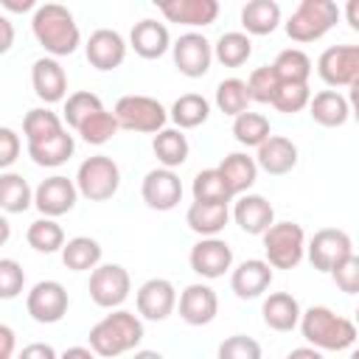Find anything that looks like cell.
Masks as SVG:
<instances>
[{"label":"cell","mask_w":359,"mask_h":359,"mask_svg":"<svg viewBox=\"0 0 359 359\" xmlns=\"http://www.w3.org/2000/svg\"><path fill=\"white\" fill-rule=\"evenodd\" d=\"M14 42V28H11V20L8 17H0V53H6Z\"/></svg>","instance_id":"52"},{"label":"cell","mask_w":359,"mask_h":359,"mask_svg":"<svg viewBox=\"0 0 359 359\" xmlns=\"http://www.w3.org/2000/svg\"><path fill=\"white\" fill-rule=\"evenodd\" d=\"M140 339H143V320L126 309H115L90 328V348L95 356L104 359H115L121 353L135 351Z\"/></svg>","instance_id":"2"},{"label":"cell","mask_w":359,"mask_h":359,"mask_svg":"<svg viewBox=\"0 0 359 359\" xmlns=\"http://www.w3.org/2000/svg\"><path fill=\"white\" fill-rule=\"evenodd\" d=\"M20 135L11 129V126H0V168H11V163L20 157Z\"/></svg>","instance_id":"49"},{"label":"cell","mask_w":359,"mask_h":359,"mask_svg":"<svg viewBox=\"0 0 359 359\" xmlns=\"http://www.w3.org/2000/svg\"><path fill=\"white\" fill-rule=\"evenodd\" d=\"M233 137L241 143V146H252L258 149L264 140L272 137V126H269V118L261 115V112H244L238 118H233Z\"/></svg>","instance_id":"40"},{"label":"cell","mask_w":359,"mask_h":359,"mask_svg":"<svg viewBox=\"0 0 359 359\" xmlns=\"http://www.w3.org/2000/svg\"><path fill=\"white\" fill-rule=\"evenodd\" d=\"M135 303H137V314L143 320H165L174 309H177V289L168 278H149L137 294H135Z\"/></svg>","instance_id":"16"},{"label":"cell","mask_w":359,"mask_h":359,"mask_svg":"<svg viewBox=\"0 0 359 359\" xmlns=\"http://www.w3.org/2000/svg\"><path fill=\"white\" fill-rule=\"evenodd\" d=\"M233 219L244 233L264 236L275 224V208L261 194H244V196H238V202L233 208Z\"/></svg>","instance_id":"22"},{"label":"cell","mask_w":359,"mask_h":359,"mask_svg":"<svg viewBox=\"0 0 359 359\" xmlns=\"http://www.w3.org/2000/svg\"><path fill=\"white\" fill-rule=\"evenodd\" d=\"M348 104H351V115L359 121V84H353L348 90Z\"/></svg>","instance_id":"57"},{"label":"cell","mask_w":359,"mask_h":359,"mask_svg":"<svg viewBox=\"0 0 359 359\" xmlns=\"http://www.w3.org/2000/svg\"><path fill=\"white\" fill-rule=\"evenodd\" d=\"M70 297L67 289L59 280H39L31 286L28 297H25V309L31 314V320L42 323V325H53L67 314Z\"/></svg>","instance_id":"11"},{"label":"cell","mask_w":359,"mask_h":359,"mask_svg":"<svg viewBox=\"0 0 359 359\" xmlns=\"http://www.w3.org/2000/svg\"><path fill=\"white\" fill-rule=\"evenodd\" d=\"M76 199H79V188L73 180L62 177V174H53L48 180H42L36 188H34V208L48 216V219H56V216H65L76 208Z\"/></svg>","instance_id":"13"},{"label":"cell","mask_w":359,"mask_h":359,"mask_svg":"<svg viewBox=\"0 0 359 359\" xmlns=\"http://www.w3.org/2000/svg\"><path fill=\"white\" fill-rule=\"evenodd\" d=\"M115 118L121 123V129L129 132H143V135H157L165 129L168 121V109L151 98V95H121L115 101Z\"/></svg>","instance_id":"6"},{"label":"cell","mask_w":359,"mask_h":359,"mask_svg":"<svg viewBox=\"0 0 359 359\" xmlns=\"http://www.w3.org/2000/svg\"><path fill=\"white\" fill-rule=\"evenodd\" d=\"M132 292V278L121 264H101L90 272V297L98 309H118Z\"/></svg>","instance_id":"10"},{"label":"cell","mask_w":359,"mask_h":359,"mask_svg":"<svg viewBox=\"0 0 359 359\" xmlns=\"http://www.w3.org/2000/svg\"><path fill=\"white\" fill-rule=\"evenodd\" d=\"M345 20L353 31H359V0H348L345 3Z\"/></svg>","instance_id":"55"},{"label":"cell","mask_w":359,"mask_h":359,"mask_svg":"<svg viewBox=\"0 0 359 359\" xmlns=\"http://www.w3.org/2000/svg\"><path fill=\"white\" fill-rule=\"evenodd\" d=\"M230 222V210L227 205H213V202H191L188 213H185V224L202 236V238H216L224 224Z\"/></svg>","instance_id":"28"},{"label":"cell","mask_w":359,"mask_h":359,"mask_svg":"<svg viewBox=\"0 0 359 359\" xmlns=\"http://www.w3.org/2000/svg\"><path fill=\"white\" fill-rule=\"evenodd\" d=\"M129 45L140 59H160L171 50V34L157 20H140L129 34Z\"/></svg>","instance_id":"24"},{"label":"cell","mask_w":359,"mask_h":359,"mask_svg":"<svg viewBox=\"0 0 359 359\" xmlns=\"http://www.w3.org/2000/svg\"><path fill=\"white\" fill-rule=\"evenodd\" d=\"M331 278H334V283H337L339 292H345V294H359V255H356V252L348 255V258L331 272Z\"/></svg>","instance_id":"48"},{"label":"cell","mask_w":359,"mask_h":359,"mask_svg":"<svg viewBox=\"0 0 359 359\" xmlns=\"http://www.w3.org/2000/svg\"><path fill=\"white\" fill-rule=\"evenodd\" d=\"M348 255H353V241L339 227H323L317 230L306 244V258L317 272H334Z\"/></svg>","instance_id":"8"},{"label":"cell","mask_w":359,"mask_h":359,"mask_svg":"<svg viewBox=\"0 0 359 359\" xmlns=\"http://www.w3.org/2000/svg\"><path fill=\"white\" fill-rule=\"evenodd\" d=\"M31 87L39 101L59 104L67 101V73L53 56H42L31 67Z\"/></svg>","instance_id":"18"},{"label":"cell","mask_w":359,"mask_h":359,"mask_svg":"<svg viewBox=\"0 0 359 359\" xmlns=\"http://www.w3.org/2000/svg\"><path fill=\"white\" fill-rule=\"evenodd\" d=\"M272 278L275 272L264 258H247L230 272V289L241 300H255L272 286Z\"/></svg>","instance_id":"19"},{"label":"cell","mask_w":359,"mask_h":359,"mask_svg":"<svg viewBox=\"0 0 359 359\" xmlns=\"http://www.w3.org/2000/svg\"><path fill=\"white\" fill-rule=\"evenodd\" d=\"M309 104H311L309 84H286V81H280V87H278V93L272 98V107L278 112H283V115H294V112L306 109Z\"/></svg>","instance_id":"45"},{"label":"cell","mask_w":359,"mask_h":359,"mask_svg":"<svg viewBox=\"0 0 359 359\" xmlns=\"http://www.w3.org/2000/svg\"><path fill=\"white\" fill-rule=\"evenodd\" d=\"M219 314V297L208 283H191L180 294V317L188 325H208Z\"/></svg>","instance_id":"20"},{"label":"cell","mask_w":359,"mask_h":359,"mask_svg":"<svg viewBox=\"0 0 359 359\" xmlns=\"http://www.w3.org/2000/svg\"><path fill=\"white\" fill-rule=\"evenodd\" d=\"M216 168H219L224 185L230 188L233 196H244L258 180V163L247 151H230Z\"/></svg>","instance_id":"25"},{"label":"cell","mask_w":359,"mask_h":359,"mask_svg":"<svg viewBox=\"0 0 359 359\" xmlns=\"http://www.w3.org/2000/svg\"><path fill=\"white\" fill-rule=\"evenodd\" d=\"M25 241H28L36 252H45V255H50V252H62V247L67 244V241H65V230H62V224H59L56 219H48V216H42V219H36V222L28 224V230H25Z\"/></svg>","instance_id":"36"},{"label":"cell","mask_w":359,"mask_h":359,"mask_svg":"<svg viewBox=\"0 0 359 359\" xmlns=\"http://www.w3.org/2000/svg\"><path fill=\"white\" fill-rule=\"evenodd\" d=\"M34 205V191L22 174L3 171L0 174V208L6 213H25Z\"/></svg>","instance_id":"35"},{"label":"cell","mask_w":359,"mask_h":359,"mask_svg":"<svg viewBox=\"0 0 359 359\" xmlns=\"http://www.w3.org/2000/svg\"><path fill=\"white\" fill-rule=\"evenodd\" d=\"M250 90H247V81L244 79H224L219 81L216 87V107L219 112L230 115V118H238L244 112H250Z\"/></svg>","instance_id":"39"},{"label":"cell","mask_w":359,"mask_h":359,"mask_svg":"<svg viewBox=\"0 0 359 359\" xmlns=\"http://www.w3.org/2000/svg\"><path fill=\"white\" fill-rule=\"evenodd\" d=\"M0 359H14V331H11V325H0Z\"/></svg>","instance_id":"51"},{"label":"cell","mask_w":359,"mask_h":359,"mask_svg":"<svg viewBox=\"0 0 359 359\" xmlns=\"http://www.w3.org/2000/svg\"><path fill=\"white\" fill-rule=\"evenodd\" d=\"M255 163L261 171H266L272 177H283L297 165V146L283 135H272L269 140H264L258 146Z\"/></svg>","instance_id":"23"},{"label":"cell","mask_w":359,"mask_h":359,"mask_svg":"<svg viewBox=\"0 0 359 359\" xmlns=\"http://www.w3.org/2000/svg\"><path fill=\"white\" fill-rule=\"evenodd\" d=\"M17 359H59V356H56L53 345H48V342H31V345H25L20 351Z\"/></svg>","instance_id":"50"},{"label":"cell","mask_w":359,"mask_h":359,"mask_svg":"<svg viewBox=\"0 0 359 359\" xmlns=\"http://www.w3.org/2000/svg\"><path fill=\"white\" fill-rule=\"evenodd\" d=\"M309 115H311L314 123H320V126H325V129L345 126L348 118H351L348 95H342V93H337V90L314 93V95H311V104H309Z\"/></svg>","instance_id":"26"},{"label":"cell","mask_w":359,"mask_h":359,"mask_svg":"<svg viewBox=\"0 0 359 359\" xmlns=\"http://www.w3.org/2000/svg\"><path fill=\"white\" fill-rule=\"evenodd\" d=\"M31 31H34V39L53 59L70 56L81 45V31H79L73 14L65 6H59V3L36 6L34 17H31Z\"/></svg>","instance_id":"1"},{"label":"cell","mask_w":359,"mask_h":359,"mask_svg":"<svg viewBox=\"0 0 359 359\" xmlns=\"http://www.w3.org/2000/svg\"><path fill=\"white\" fill-rule=\"evenodd\" d=\"M76 188L90 202H107L121 188V168L107 154L87 157L76 171Z\"/></svg>","instance_id":"7"},{"label":"cell","mask_w":359,"mask_h":359,"mask_svg":"<svg viewBox=\"0 0 359 359\" xmlns=\"http://www.w3.org/2000/svg\"><path fill=\"white\" fill-rule=\"evenodd\" d=\"M252 56V42L244 31H227L213 45V59H219L224 67H241Z\"/></svg>","instance_id":"37"},{"label":"cell","mask_w":359,"mask_h":359,"mask_svg":"<svg viewBox=\"0 0 359 359\" xmlns=\"http://www.w3.org/2000/svg\"><path fill=\"white\" fill-rule=\"evenodd\" d=\"M157 8L168 22H180L188 28H205L219 17L216 0H163L157 3Z\"/></svg>","instance_id":"21"},{"label":"cell","mask_w":359,"mask_h":359,"mask_svg":"<svg viewBox=\"0 0 359 359\" xmlns=\"http://www.w3.org/2000/svg\"><path fill=\"white\" fill-rule=\"evenodd\" d=\"M76 151V140L73 135H67V129L45 143H31L28 146V157L36 163V165H45V168H56L62 163H67Z\"/></svg>","instance_id":"34"},{"label":"cell","mask_w":359,"mask_h":359,"mask_svg":"<svg viewBox=\"0 0 359 359\" xmlns=\"http://www.w3.org/2000/svg\"><path fill=\"white\" fill-rule=\"evenodd\" d=\"M151 149H154V157L160 160L163 168H180L185 160H188V137L182 135V129H163L154 135L151 140Z\"/></svg>","instance_id":"32"},{"label":"cell","mask_w":359,"mask_h":359,"mask_svg":"<svg viewBox=\"0 0 359 359\" xmlns=\"http://www.w3.org/2000/svg\"><path fill=\"white\" fill-rule=\"evenodd\" d=\"M261 314H264L266 328L280 331V334H286V331L297 328V325H300V317H303L297 297H294V294H289V292H272V294L264 300Z\"/></svg>","instance_id":"27"},{"label":"cell","mask_w":359,"mask_h":359,"mask_svg":"<svg viewBox=\"0 0 359 359\" xmlns=\"http://www.w3.org/2000/svg\"><path fill=\"white\" fill-rule=\"evenodd\" d=\"M300 331L306 342L317 351H345L356 342L359 328L353 320L331 311L328 306H311L300 317Z\"/></svg>","instance_id":"3"},{"label":"cell","mask_w":359,"mask_h":359,"mask_svg":"<svg viewBox=\"0 0 359 359\" xmlns=\"http://www.w3.org/2000/svg\"><path fill=\"white\" fill-rule=\"evenodd\" d=\"M101 109H104V104H101V98L95 93H90V90L70 93L67 101H65V123L70 129H79L90 115H95Z\"/></svg>","instance_id":"43"},{"label":"cell","mask_w":359,"mask_h":359,"mask_svg":"<svg viewBox=\"0 0 359 359\" xmlns=\"http://www.w3.org/2000/svg\"><path fill=\"white\" fill-rule=\"evenodd\" d=\"M264 261L272 269H294L306 258V230L297 222H275L264 236Z\"/></svg>","instance_id":"5"},{"label":"cell","mask_w":359,"mask_h":359,"mask_svg":"<svg viewBox=\"0 0 359 359\" xmlns=\"http://www.w3.org/2000/svg\"><path fill=\"white\" fill-rule=\"evenodd\" d=\"M25 286V272L14 258H0V297L14 300Z\"/></svg>","instance_id":"47"},{"label":"cell","mask_w":359,"mask_h":359,"mask_svg":"<svg viewBox=\"0 0 359 359\" xmlns=\"http://www.w3.org/2000/svg\"><path fill=\"white\" fill-rule=\"evenodd\" d=\"M339 20V6L334 0H300L292 17L283 22L286 36L292 42H317L323 39Z\"/></svg>","instance_id":"4"},{"label":"cell","mask_w":359,"mask_h":359,"mask_svg":"<svg viewBox=\"0 0 359 359\" xmlns=\"http://www.w3.org/2000/svg\"><path fill=\"white\" fill-rule=\"evenodd\" d=\"M132 359H165L160 351H149V348H143V351H135V356Z\"/></svg>","instance_id":"58"},{"label":"cell","mask_w":359,"mask_h":359,"mask_svg":"<svg viewBox=\"0 0 359 359\" xmlns=\"http://www.w3.org/2000/svg\"><path fill=\"white\" fill-rule=\"evenodd\" d=\"M317 73L328 87L359 84V45H331L317 59Z\"/></svg>","instance_id":"9"},{"label":"cell","mask_w":359,"mask_h":359,"mask_svg":"<svg viewBox=\"0 0 359 359\" xmlns=\"http://www.w3.org/2000/svg\"><path fill=\"white\" fill-rule=\"evenodd\" d=\"M208 115H210V101L199 93L180 95L168 109V118L177 123V129H196L208 121Z\"/></svg>","instance_id":"33"},{"label":"cell","mask_w":359,"mask_h":359,"mask_svg":"<svg viewBox=\"0 0 359 359\" xmlns=\"http://www.w3.org/2000/svg\"><path fill=\"white\" fill-rule=\"evenodd\" d=\"M84 50H87V62H90L95 70H101V73L121 67L123 59H126V42H123V36H121L118 31H112V28H98V31H93L90 39H87V45H84Z\"/></svg>","instance_id":"17"},{"label":"cell","mask_w":359,"mask_h":359,"mask_svg":"<svg viewBox=\"0 0 359 359\" xmlns=\"http://www.w3.org/2000/svg\"><path fill=\"white\" fill-rule=\"evenodd\" d=\"M191 194H194V202H213V205H227L233 199L230 188L224 185L219 168H205L194 177V185H191Z\"/></svg>","instance_id":"41"},{"label":"cell","mask_w":359,"mask_h":359,"mask_svg":"<svg viewBox=\"0 0 359 359\" xmlns=\"http://www.w3.org/2000/svg\"><path fill=\"white\" fill-rule=\"evenodd\" d=\"M118 129H121V123H118L115 112L101 109V112L90 115L76 132H79V137H81L84 143H90V146H104V143H109V140L118 135Z\"/></svg>","instance_id":"42"},{"label":"cell","mask_w":359,"mask_h":359,"mask_svg":"<svg viewBox=\"0 0 359 359\" xmlns=\"http://www.w3.org/2000/svg\"><path fill=\"white\" fill-rule=\"evenodd\" d=\"M275 73L280 81L286 84H309V76H311V59L300 50V48H286L275 56L272 62Z\"/></svg>","instance_id":"38"},{"label":"cell","mask_w":359,"mask_h":359,"mask_svg":"<svg viewBox=\"0 0 359 359\" xmlns=\"http://www.w3.org/2000/svg\"><path fill=\"white\" fill-rule=\"evenodd\" d=\"M101 244L90 236H76V238H67V244L62 247V264L73 272H90L95 266H101Z\"/></svg>","instance_id":"30"},{"label":"cell","mask_w":359,"mask_h":359,"mask_svg":"<svg viewBox=\"0 0 359 359\" xmlns=\"http://www.w3.org/2000/svg\"><path fill=\"white\" fill-rule=\"evenodd\" d=\"M188 264L196 275L208 278V280H216L222 278L230 266H233V250L224 238H199L194 247H191V255H188Z\"/></svg>","instance_id":"14"},{"label":"cell","mask_w":359,"mask_h":359,"mask_svg":"<svg viewBox=\"0 0 359 359\" xmlns=\"http://www.w3.org/2000/svg\"><path fill=\"white\" fill-rule=\"evenodd\" d=\"M140 196L151 210H174L182 199V182L171 168H151L140 182Z\"/></svg>","instance_id":"15"},{"label":"cell","mask_w":359,"mask_h":359,"mask_svg":"<svg viewBox=\"0 0 359 359\" xmlns=\"http://www.w3.org/2000/svg\"><path fill=\"white\" fill-rule=\"evenodd\" d=\"M216 359H261V345L247 334H233L219 342Z\"/></svg>","instance_id":"46"},{"label":"cell","mask_w":359,"mask_h":359,"mask_svg":"<svg viewBox=\"0 0 359 359\" xmlns=\"http://www.w3.org/2000/svg\"><path fill=\"white\" fill-rule=\"evenodd\" d=\"M286 359H325V356H323V351H317V348H311V345H303V348L289 351Z\"/></svg>","instance_id":"53"},{"label":"cell","mask_w":359,"mask_h":359,"mask_svg":"<svg viewBox=\"0 0 359 359\" xmlns=\"http://www.w3.org/2000/svg\"><path fill=\"white\" fill-rule=\"evenodd\" d=\"M353 323H356V328H359V309H356V320H353Z\"/></svg>","instance_id":"60"},{"label":"cell","mask_w":359,"mask_h":359,"mask_svg":"<svg viewBox=\"0 0 359 359\" xmlns=\"http://www.w3.org/2000/svg\"><path fill=\"white\" fill-rule=\"evenodd\" d=\"M59 359H95V353H93V348H84V345H73V348H67Z\"/></svg>","instance_id":"54"},{"label":"cell","mask_w":359,"mask_h":359,"mask_svg":"<svg viewBox=\"0 0 359 359\" xmlns=\"http://www.w3.org/2000/svg\"><path fill=\"white\" fill-rule=\"evenodd\" d=\"M348 359H359V348H353V351H351V356H348Z\"/></svg>","instance_id":"59"},{"label":"cell","mask_w":359,"mask_h":359,"mask_svg":"<svg viewBox=\"0 0 359 359\" xmlns=\"http://www.w3.org/2000/svg\"><path fill=\"white\" fill-rule=\"evenodd\" d=\"M241 25L247 36H266L280 25V6L275 0H250L241 8Z\"/></svg>","instance_id":"29"},{"label":"cell","mask_w":359,"mask_h":359,"mask_svg":"<svg viewBox=\"0 0 359 359\" xmlns=\"http://www.w3.org/2000/svg\"><path fill=\"white\" fill-rule=\"evenodd\" d=\"M0 3L8 11H28V8H34V0H0Z\"/></svg>","instance_id":"56"},{"label":"cell","mask_w":359,"mask_h":359,"mask_svg":"<svg viewBox=\"0 0 359 359\" xmlns=\"http://www.w3.org/2000/svg\"><path fill=\"white\" fill-rule=\"evenodd\" d=\"M278 87H280V79H278V73H275L272 65H261V67H255V70L250 73V79H247L250 98L258 101V104H272Z\"/></svg>","instance_id":"44"},{"label":"cell","mask_w":359,"mask_h":359,"mask_svg":"<svg viewBox=\"0 0 359 359\" xmlns=\"http://www.w3.org/2000/svg\"><path fill=\"white\" fill-rule=\"evenodd\" d=\"M171 56H174V65L182 76L188 79H202L208 70H210V62H213V45L196 34V31H188V34H180L177 42L171 45Z\"/></svg>","instance_id":"12"},{"label":"cell","mask_w":359,"mask_h":359,"mask_svg":"<svg viewBox=\"0 0 359 359\" xmlns=\"http://www.w3.org/2000/svg\"><path fill=\"white\" fill-rule=\"evenodd\" d=\"M62 132H65V118H59L48 107H34L22 118V135H25L28 146L31 143H45V140H50Z\"/></svg>","instance_id":"31"}]
</instances>
